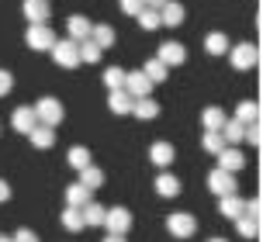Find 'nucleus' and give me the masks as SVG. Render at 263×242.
<instances>
[{"label":"nucleus","mask_w":263,"mask_h":242,"mask_svg":"<svg viewBox=\"0 0 263 242\" xmlns=\"http://www.w3.org/2000/svg\"><path fill=\"white\" fill-rule=\"evenodd\" d=\"M31 111H35V121H39V125H45V128H55V125L63 121V104H59L55 97H42Z\"/></svg>","instance_id":"nucleus-1"},{"label":"nucleus","mask_w":263,"mask_h":242,"mask_svg":"<svg viewBox=\"0 0 263 242\" xmlns=\"http://www.w3.org/2000/svg\"><path fill=\"white\" fill-rule=\"evenodd\" d=\"M166 229H170L173 239H191L197 232V218L187 215V211H173V215L166 218Z\"/></svg>","instance_id":"nucleus-2"},{"label":"nucleus","mask_w":263,"mask_h":242,"mask_svg":"<svg viewBox=\"0 0 263 242\" xmlns=\"http://www.w3.org/2000/svg\"><path fill=\"white\" fill-rule=\"evenodd\" d=\"M229 63L242 73V69H253L256 66V45L250 42H239V45H229Z\"/></svg>","instance_id":"nucleus-3"},{"label":"nucleus","mask_w":263,"mask_h":242,"mask_svg":"<svg viewBox=\"0 0 263 242\" xmlns=\"http://www.w3.org/2000/svg\"><path fill=\"white\" fill-rule=\"evenodd\" d=\"M25 42L31 45V49H39V52H52V45H55V31L49 25H31L28 28V35H25Z\"/></svg>","instance_id":"nucleus-4"},{"label":"nucleus","mask_w":263,"mask_h":242,"mask_svg":"<svg viewBox=\"0 0 263 242\" xmlns=\"http://www.w3.org/2000/svg\"><path fill=\"white\" fill-rule=\"evenodd\" d=\"M52 59L59 63L63 69H77L80 66V52H77V42H59L55 38V45H52Z\"/></svg>","instance_id":"nucleus-5"},{"label":"nucleus","mask_w":263,"mask_h":242,"mask_svg":"<svg viewBox=\"0 0 263 242\" xmlns=\"http://www.w3.org/2000/svg\"><path fill=\"white\" fill-rule=\"evenodd\" d=\"M104 229L111 232V235H125V232L132 229V215H128V208H107V215H104Z\"/></svg>","instance_id":"nucleus-6"},{"label":"nucleus","mask_w":263,"mask_h":242,"mask_svg":"<svg viewBox=\"0 0 263 242\" xmlns=\"http://www.w3.org/2000/svg\"><path fill=\"white\" fill-rule=\"evenodd\" d=\"M156 59H159L166 69H170V66H184V63H187V49L180 45V42H163Z\"/></svg>","instance_id":"nucleus-7"},{"label":"nucleus","mask_w":263,"mask_h":242,"mask_svg":"<svg viewBox=\"0 0 263 242\" xmlns=\"http://www.w3.org/2000/svg\"><path fill=\"white\" fill-rule=\"evenodd\" d=\"M149 90H153V83L145 80L142 69H139V73H125V94H128L132 100H142V97H149Z\"/></svg>","instance_id":"nucleus-8"},{"label":"nucleus","mask_w":263,"mask_h":242,"mask_svg":"<svg viewBox=\"0 0 263 242\" xmlns=\"http://www.w3.org/2000/svg\"><path fill=\"white\" fill-rule=\"evenodd\" d=\"M208 187H211V194H218V197H229V194H236V176L225 173V170H211Z\"/></svg>","instance_id":"nucleus-9"},{"label":"nucleus","mask_w":263,"mask_h":242,"mask_svg":"<svg viewBox=\"0 0 263 242\" xmlns=\"http://www.w3.org/2000/svg\"><path fill=\"white\" fill-rule=\"evenodd\" d=\"M242 166H246V156H242L236 146H225L222 152H218V170L236 176V170H242Z\"/></svg>","instance_id":"nucleus-10"},{"label":"nucleus","mask_w":263,"mask_h":242,"mask_svg":"<svg viewBox=\"0 0 263 242\" xmlns=\"http://www.w3.org/2000/svg\"><path fill=\"white\" fill-rule=\"evenodd\" d=\"M66 28H69V42H77V45L90 38V21H87L83 14H73V17L66 21Z\"/></svg>","instance_id":"nucleus-11"},{"label":"nucleus","mask_w":263,"mask_h":242,"mask_svg":"<svg viewBox=\"0 0 263 242\" xmlns=\"http://www.w3.org/2000/svg\"><path fill=\"white\" fill-rule=\"evenodd\" d=\"M159 25H170V28L184 25V4L166 0V4H163V11H159Z\"/></svg>","instance_id":"nucleus-12"},{"label":"nucleus","mask_w":263,"mask_h":242,"mask_svg":"<svg viewBox=\"0 0 263 242\" xmlns=\"http://www.w3.org/2000/svg\"><path fill=\"white\" fill-rule=\"evenodd\" d=\"M25 17L31 25H49V4L45 0H25Z\"/></svg>","instance_id":"nucleus-13"},{"label":"nucleus","mask_w":263,"mask_h":242,"mask_svg":"<svg viewBox=\"0 0 263 242\" xmlns=\"http://www.w3.org/2000/svg\"><path fill=\"white\" fill-rule=\"evenodd\" d=\"M90 42L104 52V49H111L115 45V28L111 25H90Z\"/></svg>","instance_id":"nucleus-14"},{"label":"nucleus","mask_w":263,"mask_h":242,"mask_svg":"<svg viewBox=\"0 0 263 242\" xmlns=\"http://www.w3.org/2000/svg\"><path fill=\"white\" fill-rule=\"evenodd\" d=\"M11 125L17 128V132H25V135H28L31 128H35V125H39V121H35V111H31V108H14Z\"/></svg>","instance_id":"nucleus-15"},{"label":"nucleus","mask_w":263,"mask_h":242,"mask_svg":"<svg viewBox=\"0 0 263 242\" xmlns=\"http://www.w3.org/2000/svg\"><path fill=\"white\" fill-rule=\"evenodd\" d=\"M28 138H31V146H35V149H52V142H55V128L35 125V128L28 132Z\"/></svg>","instance_id":"nucleus-16"},{"label":"nucleus","mask_w":263,"mask_h":242,"mask_svg":"<svg viewBox=\"0 0 263 242\" xmlns=\"http://www.w3.org/2000/svg\"><path fill=\"white\" fill-rule=\"evenodd\" d=\"M236 121L239 125H256L260 121V108H256V100H239V108H236Z\"/></svg>","instance_id":"nucleus-17"},{"label":"nucleus","mask_w":263,"mask_h":242,"mask_svg":"<svg viewBox=\"0 0 263 242\" xmlns=\"http://www.w3.org/2000/svg\"><path fill=\"white\" fill-rule=\"evenodd\" d=\"M104 215H107V208H101L97 201H90V204H83V208H80L83 229H87V225H104Z\"/></svg>","instance_id":"nucleus-18"},{"label":"nucleus","mask_w":263,"mask_h":242,"mask_svg":"<svg viewBox=\"0 0 263 242\" xmlns=\"http://www.w3.org/2000/svg\"><path fill=\"white\" fill-rule=\"evenodd\" d=\"M218 135H222L225 146H239L242 135H246V125H239V121L232 118V121H225V125H222V132H218Z\"/></svg>","instance_id":"nucleus-19"},{"label":"nucleus","mask_w":263,"mask_h":242,"mask_svg":"<svg viewBox=\"0 0 263 242\" xmlns=\"http://www.w3.org/2000/svg\"><path fill=\"white\" fill-rule=\"evenodd\" d=\"M132 114H135V118H142V121H153V118H159V104L153 100V97H142V100H135V104H132Z\"/></svg>","instance_id":"nucleus-20"},{"label":"nucleus","mask_w":263,"mask_h":242,"mask_svg":"<svg viewBox=\"0 0 263 242\" xmlns=\"http://www.w3.org/2000/svg\"><path fill=\"white\" fill-rule=\"evenodd\" d=\"M156 194L159 197H177V194H180V180L173 173H159L156 176Z\"/></svg>","instance_id":"nucleus-21"},{"label":"nucleus","mask_w":263,"mask_h":242,"mask_svg":"<svg viewBox=\"0 0 263 242\" xmlns=\"http://www.w3.org/2000/svg\"><path fill=\"white\" fill-rule=\"evenodd\" d=\"M173 156H177V152H173L170 142H153V149H149V159L156 163V166H170Z\"/></svg>","instance_id":"nucleus-22"},{"label":"nucleus","mask_w":263,"mask_h":242,"mask_svg":"<svg viewBox=\"0 0 263 242\" xmlns=\"http://www.w3.org/2000/svg\"><path fill=\"white\" fill-rule=\"evenodd\" d=\"M218 211H222L225 218H242V197L239 194H229V197H218Z\"/></svg>","instance_id":"nucleus-23"},{"label":"nucleus","mask_w":263,"mask_h":242,"mask_svg":"<svg viewBox=\"0 0 263 242\" xmlns=\"http://www.w3.org/2000/svg\"><path fill=\"white\" fill-rule=\"evenodd\" d=\"M66 204H69V208H83V204H90V190L80 187V184H69V187H66Z\"/></svg>","instance_id":"nucleus-24"},{"label":"nucleus","mask_w":263,"mask_h":242,"mask_svg":"<svg viewBox=\"0 0 263 242\" xmlns=\"http://www.w3.org/2000/svg\"><path fill=\"white\" fill-rule=\"evenodd\" d=\"M132 104H135V100H132L125 90H111V97H107V108L115 111V114H128Z\"/></svg>","instance_id":"nucleus-25"},{"label":"nucleus","mask_w":263,"mask_h":242,"mask_svg":"<svg viewBox=\"0 0 263 242\" xmlns=\"http://www.w3.org/2000/svg\"><path fill=\"white\" fill-rule=\"evenodd\" d=\"M201 125H204L208 132H222V125H225L222 108H204V111H201Z\"/></svg>","instance_id":"nucleus-26"},{"label":"nucleus","mask_w":263,"mask_h":242,"mask_svg":"<svg viewBox=\"0 0 263 242\" xmlns=\"http://www.w3.org/2000/svg\"><path fill=\"white\" fill-rule=\"evenodd\" d=\"M204 52L208 55H225L229 52V38H225L222 31H211L208 38H204Z\"/></svg>","instance_id":"nucleus-27"},{"label":"nucleus","mask_w":263,"mask_h":242,"mask_svg":"<svg viewBox=\"0 0 263 242\" xmlns=\"http://www.w3.org/2000/svg\"><path fill=\"white\" fill-rule=\"evenodd\" d=\"M142 73H145V80H149V83H163L166 76H170V69L163 66L159 59H149V63L142 66Z\"/></svg>","instance_id":"nucleus-28"},{"label":"nucleus","mask_w":263,"mask_h":242,"mask_svg":"<svg viewBox=\"0 0 263 242\" xmlns=\"http://www.w3.org/2000/svg\"><path fill=\"white\" fill-rule=\"evenodd\" d=\"M256 232H260V221H256V218H250V215L236 218V235L239 239H256Z\"/></svg>","instance_id":"nucleus-29"},{"label":"nucleus","mask_w":263,"mask_h":242,"mask_svg":"<svg viewBox=\"0 0 263 242\" xmlns=\"http://www.w3.org/2000/svg\"><path fill=\"white\" fill-rule=\"evenodd\" d=\"M66 159H69L73 170H87V166H90V149H87V146H73Z\"/></svg>","instance_id":"nucleus-30"},{"label":"nucleus","mask_w":263,"mask_h":242,"mask_svg":"<svg viewBox=\"0 0 263 242\" xmlns=\"http://www.w3.org/2000/svg\"><path fill=\"white\" fill-rule=\"evenodd\" d=\"M104 184V173L97 170V166H87V170H80V187H87V190H97Z\"/></svg>","instance_id":"nucleus-31"},{"label":"nucleus","mask_w":263,"mask_h":242,"mask_svg":"<svg viewBox=\"0 0 263 242\" xmlns=\"http://www.w3.org/2000/svg\"><path fill=\"white\" fill-rule=\"evenodd\" d=\"M104 83H107V90H125V69L121 66H107L104 69Z\"/></svg>","instance_id":"nucleus-32"},{"label":"nucleus","mask_w":263,"mask_h":242,"mask_svg":"<svg viewBox=\"0 0 263 242\" xmlns=\"http://www.w3.org/2000/svg\"><path fill=\"white\" fill-rule=\"evenodd\" d=\"M77 52H80V63H101V49H97V45H93L90 38H87V42H80V45H77Z\"/></svg>","instance_id":"nucleus-33"},{"label":"nucleus","mask_w":263,"mask_h":242,"mask_svg":"<svg viewBox=\"0 0 263 242\" xmlns=\"http://www.w3.org/2000/svg\"><path fill=\"white\" fill-rule=\"evenodd\" d=\"M201 146H204V152H211V156H218L225 149V142H222V135L218 132H204V138H201Z\"/></svg>","instance_id":"nucleus-34"},{"label":"nucleus","mask_w":263,"mask_h":242,"mask_svg":"<svg viewBox=\"0 0 263 242\" xmlns=\"http://www.w3.org/2000/svg\"><path fill=\"white\" fill-rule=\"evenodd\" d=\"M63 229H69V232H80V229H83L80 208H66V211H63Z\"/></svg>","instance_id":"nucleus-35"},{"label":"nucleus","mask_w":263,"mask_h":242,"mask_svg":"<svg viewBox=\"0 0 263 242\" xmlns=\"http://www.w3.org/2000/svg\"><path fill=\"white\" fill-rule=\"evenodd\" d=\"M139 25H142L145 31H156L159 28V11H149V7H145V11L139 14Z\"/></svg>","instance_id":"nucleus-36"},{"label":"nucleus","mask_w":263,"mask_h":242,"mask_svg":"<svg viewBox=\"0 0 263 242\" xmlns=\"http://www.w3.org/2000/svg\"><path fill=\"white\" fill-rule=\"evenodd\" d=\"M118 4H121V11L128 14V17H139V14L145 11V4H142V0H118Z\"/></svg>","instance_id":"nucleus-37"},{"label":"nucleus","mask_w":263,"mask_h":242,"mask_svg":"<svg viewBox=\"0 0 263 242\" xmlns=\"http://www.w3.org/2000/svg\"><path fill=\"white\" fill-rule=\"evenodd\" d=\"M11 242H39V235H35L31 229H17V232L11 235Z\"/></svg>","instance_id":"nucleus-38"},{"label":"nucleus","mask_w":263,"mask_h":242,"mask_svg":"<svg viewBox=\"0 0 263 242\" xmlns=\"http://www.w3.org/2000/svg\"><path fill=\"white\" fill-rule=\"evenodd\" d=\"M11 87H14V76L7 73V69H0V97L11 94Z\"/></svg>","instance_id":"nucleus-39"},{"label":"nucleus","mask_w":263,"mask_h":242,"mask_svg":"<svg viewBox=\"0 0 263 242\" xmlns=\"http://www.w3.org/2000/svg\"><path fill=\"white\" fill-rule=\"evenodd\" d=\"M242 138H250L253 146H260V128H256V125H250V128H246V135H242Z\"/></svg>","instance_id":"nucleus-40"},{"label":"nucleus","mask_w":263,"mask_h":242,"mask_svg":"<svg viewBox=\"0 0 263 242\" xmlns=\"http://www.w3.org/2000/svg\"><path fill=\"white\" fill-rule=\"evenodd\" d=\"M11 201V187H7V180H0V204Z\"/></svg>","instance_id":"nucleus-41"},{"label":"nucleus","mask_w":263,"mask_h":242,"mask_svg":"<svg viewBox=\"0 0 263 242\" xmlns=\"http://www.w3.org/2000/svg\"><path fill=\"white\" fill-rule=\"evenodd\" d=\"M145 7H149V11H163V4H166V0H142Z\"/></svg>","instance_id":"nucleus-42"},{"label":"nucleus","mask_w":263,"mask_h":242,"mask_svg":"<svg viewBox=\"0 0 263 242\" xmlns=\"http://www.w3.org/2000/svg\"><path fill=\"white\" fill-rule=\"evenodd\" d=\"M104 242H125V235H107Z\"/></svg>","instance_id":"nucleus-43"},{"label":"nucleus","mask_w":263,"mask_h":242,"mask_svg":"<svg viewBox=\"0 0 263 242\" xmlns=\"http://www.w3.org/2000/svg\"><path fill=\"white\" fill-rule=\"evenodd\" d=\"M0 242H11V235H0Z\"/></svg>","instance_id":"nucleus-44"},{"label":"nucleus","mask_w":263,"mask_h":242,"mask_svg":"<svg viewBox=\"0 0 263 242\" xmlns=\"http://www.w3.org/2000/svg\"><path fill=\"white\" fill-rule=\"evenodd\" d=\"M208 242H225V239H208Z\"/></svg>","instance_id":"nucleus-45"},{"label":"nucleus","mask_w":263,"mask_h":242,"mask_svg":"<svg viewBox=\"0 0 263 242\" xmlns=\"http://www.w3.org/2000/svg\"><path fill=\"white\" fill-rule=\"evenodd\" d=\"M45 4H49V0H45Z\"/></svg>","instance_id":"nucleus-46"}]
</instances>
